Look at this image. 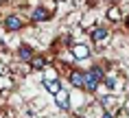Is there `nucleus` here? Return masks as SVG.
Wrapping results in <instances>:
<instances>
[{"mask_svg": "<svg viewBox=\"0 0 129 118\" xmlns=\"http://www.w3.org/2000/svg\"><path fill=\"white\" fill-rule=\"evenodd\" d=\"M103 79H105L103 68H101V66H92L90 70H85V72H83V88H85L88 92H96Z\"/></svg>", "mask_w": 129, "mask_h": 118, "instance_id": "nucleus-1", "label": "nucleus"}, {"mask_svg": "<svg viewBox=\"0 0 129 118\" xmlns=\"http://www.w3.org/2000/svg\"><path fill=\"white\" fill-rule=\"evenodd\" d=\"M107 35H109V31H107V28H105V26H96L94 31L90 33V37H92L94 42H103V40H105Z\"/></svg>", "mask_w": 129, "mask_h": 118, "instance_id": "nucleus-5", "label": "nucleus"}, {"mask_svg": "<svg viewBox=\"0 0 129 118\" xmlns=\"http://www.w3.org/2000/svg\"><path fill=\"white\" fill-rule=\"evenodd\" d=\"M112 103H114V98H112V96H103V105H105V107H109Z\"/></svg>", "mask_w": 129, "mask_h": 118, "instance_id": "nucleus-13", "label": "nucleus"}, {"mask_svg": "<svg viewBox=\"0 0 129 118\" xmlns=\"http://www.w3.org/2000/svg\"><path fill=\"white\" fill-rule=\"evenodd\" d=\"M48 18H50V11H48L46 7H37L33 11V15H31V20H33V22H46Z\"/></svg>", "mask_w": 129, "mask_h": 118, "instance_id": "nucleus-3", "label": "nucleus"}, {"mask_svg": "<svg viewBox=\"0 0 129 118\" xmlns=\"http://www.w3.org/2000/svg\"><path fill=\"white\" fill-rule=\"evenodd\" d=\"M127 26H129V15H127Z\"/></svg>", "mask_w": 129, "mask_h": 118, "instance_id": "nucleus-15", "label": "nucleus"}, {"mask_svg": "<svg viewBox=\"0 0 129 118\" xmlns=\"http://www.w3.org/2000/svg\"><path fill=\"white\" fill-rule=\"evenodd\" d=\"M46 90L50 94H57V92H61V83L57 79H50V81H46Z\"/></svg>", "mask_w": 129, "mask_h": 118, "instance_id": "nucleus-10", "label": "nucleus"}, {"mask_svg": "<svg viewBox=\"0 0 129 118\" xmlns=\"http://www.w3.org/2000/svg\"><path fill=\"white\" fill-rule=\"evenodd\" d=\"M28 63H31V68H33V70H44V68H46V59H44L42 55H33Z\"/></svg>", "mask_w": 129, "mask_h": 118, "instance_id": "nucleus-6", "label": "nucleus"}, {"mask_svg": "<svg viewBox=\"0 0 129 118\" xmlns=\"http://www.w3.org/2000/svg\"><path fill=\"white\" fill-rule=\"evenodd\" d=\"M118 18H120V11H118V9H109V20H118Z\"/></svg>", "mask_w": 129, "mask_h": 118, "instance_id": "nucleus-12", "label": "nucleus"}, {"mask_svg": "<svg viewBox=\"0 0 129 118\" xmlns=\"http://www.w3.org/2000/svg\"><path fill=\"white\" fill-rule=\"evenodd\" d=\"M68 81H70V85H75V88H83V70L72 68L70 74H68Z\"/></svg>", "mask_w": 129, "mask_h": 118, "instance_id": "nucleus-2", "label": "nucleus"}, {"mask_svg": "<svg viewBox=\"0 0 129 118\" xmlns=\"http://www.w3.org/2000/svg\"><path fill=\"white\" fill-rule=\"evenodd\" d=\"M55 96H57V105H59L61 109H68V107H70V103H68V101H70V96H68V94H66L63 90H61V92H57Z\"/></svg>", "mask_w": 129, "mask_h": 118, "instance_id": "nucleus-8", "label": "nucleus"}, {"mask_svg": "<svg viewBox=\"0 0 129 118\" xmlns=\"http://www.w3.org/2000/svg\"><path fill=\"white\" fill-rule=\"evenodd\" d=\"M105 85H107L109 90H116V79L114 76H107V79H105Z\"/></svg>", "mask_w": 129, "mask_h": 118, "instance_id": "nucleus-11", "label": "nucleus"}, {"mask_svg": "<svg viewBox=\"0 0 129 118\" xmlns=\"http://www.w3.org/2000/svg\"><path fill=\"white\" fill-rule=\"evenodd\" d=\"M72 55H75V59H85V57L90 55L88 46H83V44H77L75 48H72Z\"/></svg>", "mask_w": 129, "mask_h": 118, "instance_id": "nucleus-7", "label": "nucleus"}, {"mask_svg": "<svg viewBox=\"0 0 129 118\" xmlns=\"http://www.w3.org/2000/svg\"><path fill=\"white\" fill-rule=\"evenodd\" d=\"M101 118H114V114H109V111H105V114H103Z\"/></svg>", "mask_w": 129, "mask_h": 118, "instance_id": "nucleus-14", "label": "nucleus"}, {"mask_svg": "<svg viewBox=\"0 0 129 118\" xmlns=\"http://www.w3.org/2000/svg\"><path fill=\"white\" fill-rule=\"evenodd\" d=\"M18 57H20L22 61H31V57H33V48L31 46H20V50H18Z\"/></svg>", "mask_w": 129, "mask_h": 118, "instance_id": "nucleus-9", "label": "nucleus"}, {"mask_svg": "<svg viewBox=\"0 0 129 118\" xmlns=\"http://www.w3.org/2000/svg\"><path fill=\"white\" fill-rule=\"evenodd\" d=\"M5 28H7V31H18V28H22V20L18 18V15H7Z\"/></svg>", "mask_w": 129, "mask_h": 118, "instance_id": "nucleus-4", "label": "nucleus"}]
</instances>
